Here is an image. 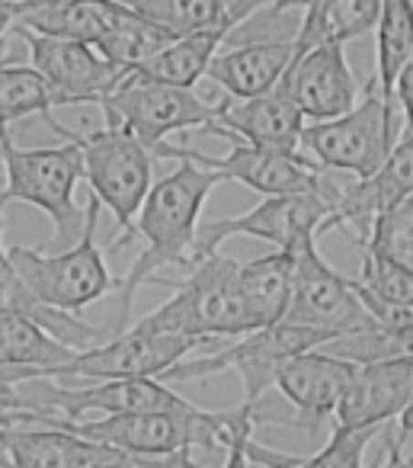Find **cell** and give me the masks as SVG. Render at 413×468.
Wrapping results in <instances>:
<instances>
[{
  "instance_id": "obj_1",
  "label": "cell",
  "mask_w": 413,
  "mask_h": 468,
  "mask_svg": "<svg viewBox=\"0 0 413 468\" xmlns=\"http://www.w3.org/2000/svg\"><path fill=\"white\" fill-rule=\"evenodd\" d=\"M218 183H225V176L218 170L199 167V164L183 157L174 174L161 176L148 189V196H144L142 208L135 215V238L142 234L144 250L129 267V273L122 276V286H119L122 302H119V318L112 324V337L129 331L132 305H135L138 289L154 282L157 270H186L193 263L202 206H206V199L212 196V189Z\"/></svg>"
},
{
  "instance_id": "obj_2",
  "label": "cell",
  "mask_w": 413,
  "mask_h": 468,
  "mask_svg": "<svg viewBox=\"0 0 413 468\" xmlns=\"http://www.w3.org/2000/svg\"><path fill=\"white\" fill-rule=\"evenodd\" d=\"M151 286H170L176 292L161 308L135 321L142 331L183 334L208 344L218 337H244L257 331L240 292V263L218 250L189 263L183 280L154 276Z\"/></svg>"
},
{
  "instance_id": "obj_3",
  "label": "cell",
  "mask_w": 413,
  "mask_h": 468,
  "mask_svg": "<svg viewBox=\"0 0 413 468\" xmlns=\"http://www.w3.org/2000/svg\"><path fill=\"white\" fill-rule=\"evenodd\" d=\"M46 125L58 138H68L84 154V180L90 183V196H97L100 206H106L116 218V244L112 254L132 244L135 238V215L142 208L148 189L154 186V154L138 142L132 132L103 125L93 132H71L55 122L52 112H46Z\"/></svg>"
},
{
  "instance_id": "obj_4",
  "label": "cell",
  "mask_w": 413,
  "mask_h": 468,
  "mask_svg": "<svg viewBox=\"0 0 413 468\" xmlns=\"http://www.w3.org/2000/svg\"><path fill=\"white\" fill-rule=\"evenodd\" d=\"M397 100H387L378 90V80H368L362 87V100L349 112L327 122H311L302 129L298 151L317 161L323 170L349 174L355 180L372 176L381 164L387 161L391 148L400 138V119Z\"/></svg>"
},
{
  "instance_id": "obj_5",
  "label": "cell",
  "mask_w": 413,
  "mask_h": 468,
  "mask_svg": "<svg viewBox=\"0 0 413 468\" xmlns=\"http://www.w3.org/2000/svg\"><path fill=\"white\" fill-rule=\"evenodd\" d=\"M4 174L7 186L0 193V206L29 202L52 218V244L74 241L84 234L87 212L74 202V189L84 180V154L74 142L58 148H20L4 125Z\"/></svg>"
},
{
  "instance_id": "obj_6",
  "label": "cell",
  "mask_w": 413,
  "mask_h": 468,
  "mask_svg": "<svg viewBox=\"0 0 413 468\" xmlns=\"http://www.w3.org/2000/svg\"><path fill=\"white\" fill-rule=\"evenodd\" d=\"M100 208H103L100 199L90 196V202H87V208H84L87 212L84 234L78 238L74 248L55 250V254L20 248V244L7 248L20 280L26 282V289L42 302V305L78 314L80 308L106 299L110 292H119L122 280H116V276L110 273L103 250L97 248Z\"/></svg>"
},
{
  "instance_id": "obj_7",
  "label": "cell",
  "mask_w": 413,
  "mask_h": 468,
  "mask_svg": "<svg viewBox=\"0 0 413 468\" xmlns=\"http://www.w3.org/2000/svg\"><path fill=\"white\" fill-rule=\"evenodd\" d=\"M330 334L314 331V327L291 324V321H276V324L257 327L244 334L238 344H228L221 350H212L206 356L180 359L161 376V382H196V378L218 376V372H238L244 382V401L257 404L266 388L276 385V376L285 359L298 356L304 350L330 344Z\"/></svg>"
},
{
  "instance_id": "obj_8",
  "label": "cell",
  "mask_w": 413,
  "mask_h": 468,
  "mask_svg": "<svg viewBox=\"0 0 413 468\" xmlns=\"http://www.w3.org/2000/svg\"><path fill=\"white\" fill-rule=\"evenodd\" d=\"M106 125L125 129L154 154L167 135L189 129H206L215 122L221 110L218 103L202 100L193 87H174V84H157V80H142L135 74H125V80L100 100Z\"/></svg>"
},
{
  "instance_id": "obj_9",
  "label": "cell",
  "mask_w": 413,
  "mask_h": 468,
  "mask_svg": "<svg viewBox=\"0 0 413 468\" xmlns=\"http://www.w3.org/2000/svg\"><path fill=\"white\" fill-rule=\"evenodd\" d=\"M154 157H170V161H193L199 167L218 170L225 180H238L247 189L259 196H289V193H321L334 206L340 183L330 180V170H323L317 161H311L304 151H272L257 148L240 138H231V151L225 157H208L202 151L183 148V144H167L154 151Z\"/></svg>"
},
{
  "instance_id": "obj_10",
  "label": "cell",
  "mask_w": 413,
  "mask_h": 468,
  "mask_svg": "<svg viewBox=\"0 0 413 468\" xmlns=\"http://www.w3.org/2000/svg\"><path fill=\"white\" fill-rule=\"evenodd\" d=\"M330 215V199L321 193H289V196H263L259 206L234 218H215L199 225L196 234L193 261L208 257L221 248L228 238H257L272 244L276 250H302L304 244H317L321 225Z\"/></svg>"
},
{
  "instance_id": "obj_11",
  "label": "cell",
  "mask_w": 413,
  "mask_h": 468,
  "mask_svg": "<svg viewBox=\"0 0 413 468\" xmlns=\"http://www.w3.org/2000/svg\"><path fill=\"white\" fill-rule=\"evenodd\" d=\"M285 321L323 331L330 337L355 334L375 327L355 280L336 273L321 254L317 244H304L295 250V273H291V302Z\"/></svg>"
},
{
  "instance_id": "obj_12",
  "label": "cell",
  "mask_w": 413,
  "mask_h": 468,
  "mask_svg": "<svg viewBox=\"0 0 413 468\" xmlns=\"http://www.w3.org/2000/svg\"><path fill=\"white\" fill-rule=\"evenodd\" d=\"M208 340L183 337V334H161L142 331L132 324L129 331L116 334L100 346L78 350V356L61 366L58 378H93V382H110V378H161L170 366L186 359L196 346H206Z\"/></svg>"
},
{
  "instance_id": "obj_13",
  "label": "cell",
  "mask_w": 413,
  "mask_h": 468,
  "mask_svg": "<svg viewBox=\"0 0 413 468\" xmlns=\"http://www.w3.org/2000/svg\"><path fill=\"white\" fill-rule=\"evenodd\" d=\"M14 33L26 42L33 68L65 97L68 106L97 103L110 97L125 80V68L112 65L90 42L65 39V36L33 33L26 27H14Z\"/></svg>"
},
{
  "instance_id": "obj_14",
  "label": "cell",
  "mask_w": 413,
  "mask_h": 468,
  "mask_svg": "<svg viewBox=\"0 0 413 468\" xmlns=\"http://www.w3.org/2000/svg\"><path fill=\"white\" fill-rule=\"evenodd\" d=\"M279 84L311 122H327L349 112L362 90L346 61V42L336 36L317 42L308 52L291 55L289 71Z\"/></svg>"
},
{
  "instance_id": "obj_15",
  "label": "cell",
  "mask_w": 413,
  "mask_h": 468,
  "mask_svg": "<svg viewBox=\"0 0 413 468\" xmlns=\"http://www.w3.org/2000/svg\"><path fill=\"white\" fill-rule=\"evenodd\" d=\"M410 196H413V132H404L397 138V144L391 148V154H387V161L372 176H362V180L340 186L334 206H330L327 221L321 225V234L346 228V231L355 234V244L362 248L375 218L391 212L394 206H400Z\"/></svg>"
},
{
  "instance_id": "obj_16",
  "label": "cell",
  "mask_w": 413,
  "mask_h": 468,
  "mask_svg": "<svg viewBox=\"0 0 413 468\" xmlns=\"http://www.w3.org/2000/svg\"><path fill=\"white\" fill-rule=\"evenodd\" d=\"M353 376L355 363L334 356L323 346L285 359L276 376V388L298 410V420H291V427L317 433L330 417H336V408H340Z\"/></svg>"
},
{
  "instance_id": "obj_17",
  "label": "cell",
  "mask_w": 413,
  "mask_h": 468,
  "mask_svg": "<svg viewBox=\"0 0 413 468\" xmlns=\"http://www.w3.org/2000/svg\"><path fill=\"white\" fill-rule=\"evenodd\" d=\"M304 129V116L295 106V100L285 93L282 84H276L272 90L259 93L250 100H231L225 93L221 97V110L215 116V122H208L206 135H221V138H240L247 144L257 148H272V151H298Z\"/></svg>"
},
{
  "instance_id": "obj_18",
  "label": "cell",
  "mask_w": 413,
  "mask_h": 468,
  "mask_svg": "<svg viewBox=\"0 0 413 468\" xmlns=\"http://www.w3.org/2000/svg\"><path fill=\"white\" fill-rule=\"evenodd\" d=\"M74 356L78 350L52 337L42 324L16 312H0V391L36 378H58L61 366Z\"/></svg>"
},
{
  "instance_id": "obj_19",
  "label": "cell",
  "mask_w": 413,
  "mask_h": 468,
  "mask_svg": "<svg viewBox=\"0 0 413 468\" xmlns=\"http://www.w3.org/2000/svg\"><path fill=\"white\" fill-rule=\"evenodd\" d=\"M413 398V359L355 366V376L336 408L334 423L346 427H381L397 420Z\"/></svg>"
},
{
  "instance_id": "obj_20",
  "label": "cell",
  "mask_w": 413,
  "mask_h": 468,
  "mask_svg": "<svg viewBox=\"0 0 413 468\" xmlns=\"http://www.w3.org/2000/svg\"><path fill=\"white\" fill-rule=\"evenodd\" d=\"M0 446L7 452L10 468H90L132 459L65 427H0Z\"/></svg>"
},
{
  "instance_id": "obj_21",
  "label": "cell",
  "mask_w": 413,
  "mask_h": 468,
  "mask_svg": "<svg viewBox=\"0 0 413 468\" xmlns=\"http://www.w3.org/2000/svg\"><path fill=\"white\" fill-rule=\"evenodd\" d=\"M291 55H295V39H244L228 52L215 55L206 78L231 100H250L272 90L285 78Z\"/></svg>"
},
{
  "instance_id": "obj_22",
  "label": "cell",
  "mask_w": 413,
  "mask_h": 468,
  "mask_svg": "<svg viewBox=\"0 0 413 468\" xmlns=\"http://www.w3.org/2000/svg\"><path fill=\"white\" fill-rule=\"evenodd\" d=\"M125 7L142 14L170 36H189L199 29H238L259 10L279 0H122Z\"/></svg>"
},
{
  "instance_id": "obj_23",
  "label": "cell",
  "mask_w": 413,
  "mask_h": 468,
  "mask_svg": "<svg viewBox=\"0 0 413 468\" xmlns=\"http://www.w3.org/2000/svg\"><path fill=\"white\" fill-rule=\"evenodd\" d=\"M4 208L0 206V312H16L23 318L36 321V324L46 327L52 337H58L61 344L74 346V350H87V344L93 340H103L106 334H112V327H93L87 321H80L71 312H58V308H48L36 299L26 289V282L20 280L14 261H10L7 248H4Z\"/></svg>"
},
{
  "instance_id": "obj_24",
  "label": "cell",
  "mask_w": 413,
  "mask_h": 468,
  "mask_svg": "<svg viewBox=\"0 0 413 468\" xmlns=\"http://www.w3.org/2000/svg\"><path fill=\"white\" fill-rule=\"evenodd\" d=\"M231 29H199V33L176 36L167 48L148 58L144 65L132 68L129 74L142 80H157V84H174V87H196L199 78H206L208 65L218 55V48L228 42Z\"/></svg>"
},
{
  "instance_id": "obj_25",
  "label": "cell",
  "mask_w": 413,
  "mask_h": 468,
  "mask_svg": "<svg viewBox=\"0 0 413 468\" xmlns=\"http://www.w3.org/2000/svg\"><path fill=\"white\" fill-rule=\"evenodd\" d=\"M291 273H295L291 250H272L250 263H240V292L257 327L285 321L291 302Z\"/></svg>"
},
{
  "instance_id": "obj_26",
  "label": "cell",
  "mask_w": 413,
  "mask_h": 468,
  "mask_svg": "<svg viewBox=\"0 0 413 468\" xmlns=\"http://www.w3.org/2000/svg\"><path fill=\"white\" fill-rule=\"evenodd\" d=\"M413 48V0H381L378 23H375V80L387 100L404 71Z\"/></svg>"
},
{
  "instance_id": "obj_27",
  "label": "cell",
  "mask_w": 413,
  "mask_h": 468,
  "mask_svg": "<svg viewBox=\"0 0 413 468\" xmlns=\"http://www.w3.org/2000/svg\"><path fill=\"white\" fill-rule=\"evenodd\" d=\"M58 106H68L65 97L33 65H14L7 58L0 61V122L46 116Z\"/></svg>"
},
{
  "instance_id": "obj_28",
  "label": "cell",
  "mask_w": 413,
  "mask_h": 468,
  "mask_svg": "<svg viewBox=\"0 0 413 468\" xmlns=\"http://www.w3.org/2000/svg\"><path fill=\"white\" fill-rule=\"evenodd\" d=\"M323 350L343 356L355 366L365 363H397V359H413V321L397 327H365V331L343 334V337L323 344Z\"/></svg>"
},
{
  "instance_id": "obj_29",
  "label": "cell",
  "mask_w": 413,
  "mask_h": 468,
  "mask_svg": "<svg viewBox=\"0 0 413 468\" xmlns=\"http://www.w3.org/2000/svg\"><path fill=\"white\" fill-rule=\"evenodd\" d=\"M174 39L176 36H170L167 29L154 27V23L144 20L142 14H135V10L129 7V14L122 16V23H119V27L93 48H97L103 58H110L112 65L132 71V68H138L148 58H154V55L161 52V48H167Z\"/></svg>"
},
{
  "instance_id": "obj_30",
  "label": "cell",
  "mask_w": 413,
  "mask_h": 468,
  "mask_svg": "<svg viewBox=\"0 0 413 468\" xmlns=\"http://www.w3.org/2000/svg\"><path fill=\"white\" fill-rule=\"evenodd\" d=\"M362 250H372L413 273V196L375 218L372 231L362 241Z\"/></svg>"
},
{
  "instance_id": "obj_31",
  "label": "cell",
  "mask_w": 413,
  "mask_h": 468,
  "mask_svg": "<svg viewBox=\"0 0 413 468\" xmlns=\"http://www.w3.org/2000/svg\"><path fill=\"white\" fill-rule=\"evenodd\" d=\"M378 430L381 427H346V423H334V433H330L327 446L291 468H362L365 449L378 436Z\"/></svg>"
},
{
  "instance_id": "obj_32",
  "label": "cell",
  "mask_w": 413,
  "mask_h": 468,
  "mask_svg": "<svg viewBox=\"0 0 413 468\" xmlns=\"http://www.w3.org/2000/svg\"><path fill=\"white\" fill-rule=\"evenodd\" d=\"M359 282L375 295V299L387 302V305L410 308L413 312V273H407V270L397 267V263L365 250Z\"/></svg>"
},
{
  "instance_id": "obj_33",
  "label": "cell",
  "mask_w": 413,
  "mask_h": 468,
  "mask_svg": "<svg viewBox=\"0 0 413 468\" xmlns=\"http://www.w3.org/2000/svg\"><path fill=\"white\" fill-rule=\"evenodd\" d=\"M378 10L381 0H349V7L343 10V27H340V39H359L368 29H375L378 23Z\"/></svg>"
},
{
  "instance_id": "obj_34",
  "label": "cell",
  "mask_w": 413,
  "mask_h": 468,
  "mask_svg": "<svg viewBox=\"0 0 413 468\" xmlns=\"http://www.w3.org/2000/svg\"><path fill=\"white\" fill-rule=\"evenodd\" d=\"M378 468H413L410 455H404V442H397V436H385V462Z\"/></svg>"
},
{
  "instance_id": "obj_35",
  "label": "cell",
  "mask_w": 413,
  "mask_h": 468,
  "mask_svg": "<svg viewBox=\"0 0 413 468\" xmlns=\"http://www.w3.org/2000/svg\"><path fill=\"white\" fill-rule=\"evenodd\" d=\"M20 14H23V0H0V42L20 23Z\"/></svg>"
},
{
  "instance_id": "obj_36",
  "label": "cell",
  "mask_w": 413,
  "mask_h": 468,
  "mask_svg": "<svg viewBox=\"0 0 413 468\" xmlns=\"http://www.w3.org/2000/svg\"><path fill=\"white\" fill-rule=\"evenodd\" d=\"M397 442H407L413 436V398H410V404L404 408V414L397 417Z\"/></svg>"
},
{
  "instance_id": "obj_37",
  "label": "cell",
  "mask_w": 413,
  "mask_h": 468,
  "mask_svg": "<svg viewBox=\"0 0 413 468\" xmlns=\"http://www.w3.org/2000/svg\"><path fill=\"white\" fill-rule=\"evenodd\" d=\"M400 110H404V122H407V132H413V100H410V103H404V106H400Z\"/></svg>"
},
{
  "instance_id": "obj_38",
  "label": "cell",
  "mask_w": 413,
  "mask_h": 468,
  "mask_svg": "<svg viewBox=\"0 0 413 468\" xmlns=\"http://www.w3.org/2000/svg\"><path fill=\"white\" fill-rule=\"evenodd\" d=\"M0 170H4V129H0Z\"/></svg>"
},
{
  "instance_id": "obj_39",
  "label": "cell",
  "mask_w": 413,
  "mask_h": 468,
  "mask_svg": "<svg viewBox=\"0 0 413 468\" xmlns=\"http://www.w3.org/2000/svg\"><path fill=\"white\" fill-rule=\"evenodd\" d=\"M4 125H7V122H0V129H4Z\"/></svg>"
},
{
  "instance_id": "obj_40",
  "label": "cell",
  "mask_w": 413,
  "mask_h": 468,
  "mask_svg": "<svg viewBox=\"0 0 413 468\" xmlns=\"http://www.w3.org/2000/svg\"><path fill=\"white\" fill-rule=\"evenodd\" d=\"M410 462H413V452H410Z\"/></svg>"
},
{
  "instance_id": "obj_41",
  "label": "cell",
  "mask_w": 413,
  "mask_h": 468,
  "mask_svg": "<svg viewBox=\"0 0 413 468\" xmlns=\"http://www.w3.org/2000/svg\"><path fill=\"white\" fill-rule=\"evenodd\" d=\"M180 468H183V465H180Z\"/></svg>"
}]
</instances>
